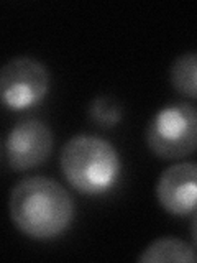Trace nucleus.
I'll return each mask as SVG.
<instances>
[{
    "label": "nucleus",
    "mask_w": 197,
    "mask_h": 263,
    "mask_svg": "<svg viewBox=\"0 0 197 263\" xmlns=\"http://www.w3.org/2000/svg\"><path fill=\"white\" fill-rule=\"evenodd\" d=\"M8 211L15 227L35 240H51L74 220L71 194L46 176H30L12 189Z\"/></svg>",
    "instance_id": "nucleus-1"
},
{
    "label": "nucleus",
    "mask_w": 197,
    "mask_h": 263,
    "mask_svg": "<svg viewBox=\"0 0 197 263\" xmlns=\"http://www.w3.org/2000/svg\"><path fill=\"white\" fill-rule=\"evenodd\" d=\"M61 171L76 191L87 196L109 193L119 183L122 160L109 140L95 135L72 137L61 150Z\"/></svg>",
    "instance_id": "nucleus-2"
},
{
    "label": "nucleus",
    "mask_w": 197,
    "mask_h": 263,
    "mask_svg": "<svg viewBox=\"0 0 197 263\" xmlns=\"http://www.w3.org/2000/svg\"><path fill=\"white\" fill-rule=\"evenodd\" d=\"M146 143L163 160H179L192 155L197 145L195 107L178 102L160 109L148 125Z\"/></svg>",
    "instance_id": "nucleus-3"
},
{
    "label": "nucleus",
    "mask_w": 197,
    "mask_h": 263,
    "mask_svg": "<svg viewBox=\"0 0 197 263\" xmlns=\"http://www.w3.org/2000/svg\"><path fill=\"white\" fill-rule=\"evenodd\" d=\"M49 89L46 66L30 56H16L0 68V102L10 110H25L45 99Z\"/></svg>",
    "instance_id": "nucleus-4"
},
{
    "label": "nucleus",
    "mask_w": 197,
    "mask_h": 263,
    "mask_svg": "<svg viewBox=\"0 0 197 263\" xmlns=\"http://www.w3.org/2000/svg\"><path fill=\"white\" fill-rule=\"evenodd\" d=\"M53 143V132L45 122L23 119L8 132L5 143L7 161L16 171L36 168L49 158Z\"/></svg>",
    "instance_id": "nucleus-5"
},
{
    "label": "nucleus",
    "mask_w": 197,
    "mask_h": 263,
    "mask_svg": "<svg viewBox=\"0 0 197 263\" xmlns=\"http://www.w3.org/2000/svg\"><path fill=\"white\" fill-rule=\"evenodd\" d=\"M156 197L172 216H189L195 211L197 166L191 161L174 163L166 168L156 184Z\"/></svg>",
    "instance_id": "nucleus-6"
},
{
    "label": "nucleus",
    "mask_w": 197,
    "mask_h": 263,
    "mask_svg": "<svg viewBox=\"0 0 197 263\" xmlns=\"http://www.w3.org/2000/svg\"><path fill=\"white\" fill-rule=\"evenodd\" d=\"M138 261H179V263H194L195 252L194 247L187 242L174 237L156 238L138 257Z\"/></svg>",
    "instance_id": "nucleus-7"
},
{
    "label": "nucleus",
    "mask_w": 197,
    "mask_h": 263,
    "mask_svg": "<svg viewBox=\"0 0 197 263\" xmlns=\"http://www.w3.org/2000/svg\"><path fill=\"white\" fill-rule=\"evenodd\" d=\"M195 68H197V56L195 53H184L171 66V84L179 94L186 97L195 99Z\"/></svg>",
    "instance_id": "nucleus-8"
},
{
    "label": "nucleus",
    "mask_w": 197,
    "mask_h": 263,
    "mask_svg": "<svg viewBox=\"0 0 197 263\" xmlns=\"http://www.w3.org/2000/svg\"><path fill=\"white\" fill-rule=\"evenodd\" d=\"M90 119L102 127H112L122 119V105L112 96H98L89 107Z\"/></svg>",
    "instance_id": "nucleus-9"
},
{
    "label": "nucleus",
    "mask_w": 197,
    "mask_h": 263,
    "mask_svg": "<svg viewBox=\"0 0 197 263\" xmlns=\"http://www.w3.org/2000/svg\"><path fill=\"white\" fill-rule=\"evenodd\" d=\"M0 145H2V142H0Z\"/></svg>",
    "instance_id": "nucleus-10"
}]
</instances>
